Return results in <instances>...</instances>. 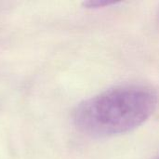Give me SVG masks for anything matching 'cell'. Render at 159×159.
Listing matches in <instances>:
<instances>
[{
  "label": "cell",
  "instance_id": "cell-2",
  "mask_svg": "<svg viewBox=\"0 0 159 159\" xmlns=\"http://www.w3.org/2000/svg\"><path fill=\"white\" fill-rule=\"evenodd\" d=\"M116 2L109 0H89L84 3V6L88 8H98L103 7H109L111 5H115Z\"/></svg>",
  "mask_w": 159,
  "mask_h": 159
},
{
  "label": "cell",
  "instance_id": "cell-3",
  "mask_svg": "<svg viewBox=\"0 0 159 159\" xmlns=\"http://www.w3.org/2000/svg\"><path fill=\"white\" fill-rule=\"evenodd\" d=\"M156 159H159V157H157V158H156Z\"/></svg>",
  "mask_w": 159,
  "mask_h": 159
},
{
  "label": "cell",
  "instance_id": "cell-1",
  "mask_svg": "<svg viewBox=\"0 0 159 159\" xmlns=\"http://www.w3.org/2000/svg\"><path fill=\"white\" fill-rule=\"evenodd\" d=\"M157 103V94L148 87H116L79 103L74 111L73 121L80 132L90 137L119 135L143 125Z\"/></svg>",
  "mask_w": 159,
  "mask_h": 159
}]
</instances>
